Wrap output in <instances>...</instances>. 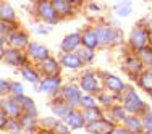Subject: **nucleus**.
<instances>
[{
  "label": "nucleus",
  "instance_id": "obj_43",
  "mask_svg": "<svg viewBox=\"0 0 152 134\" xmlns=\"http://www.w3.org/2000/svg\"><path fill=\"white\" fill-rule=\"evenodd\" d=\"M88 8L91 10V12H97V13H99L100 10H102V8H100V5H96V3H94V2L88 3Z\"/></svg>",
  "mask_w": 152,
  "mask_h": 134
},
{
  "label": "nucleus",
  "instance_id": "obj_20",
  "mask_svg": "<svg viewBox=\"0 0 152 134\" xmlns=\"http://www.w3.org/2000/svg\"><path fill=\"white\" fill-rule=\"evenodd\" d=\"M113 12L118 18H128L133 13L131 0H117V3L113 5Z\"/></svg>",
  "mask_w": 152,
  "mask_h": 134
},
{
  "label": "nucleus",
  "instance_id": "obj_10",
  "mask_svg": "<svg viewBox=\"0 0 152 134\" xmlns=\"http://www.w3.org/2000/svg\"><path fill=\"white\" fill-rule=\"evenodd\" d=\"M60 86H61V79H60V76H52V78H45V79H42L41 84H39L36 89L41 90V92H44V94H49V95H53V94L58 92Z\"/></svg>",
  "mask_w": 152,
  "mask_h": 134
},
{
  "label": "nucleus",
  "instance_id": "obj_25",
  "mask_svg": "<svg viewBox=\"0 0 152 134\" xmlns=\"http://www.w3.org/2000/svg\"><path fill=\"white\" fill-rule=\"evenodd\" d=\"M21 74H23V78L26 79V81H29L31 84H34V86H39L41 84V78H39V73L34 70V68H31V66H23L21 68Z\"/></svg>",
  "mask_w": 152,
  "mask_h": 134
},
{
  "label": "nucleus",
  "instance_id": "obj_41",
  "mask_svg": "<svg viewBox=\"0 0 152 134\" xmlns=\"http://www.w3.org/2000/svg\"><path fill=\"white\" fill-rule=\"evenodd\" d=\"M123 42V34L118 28H115V32H113V44H121Z\"/></svg>",
  "mask_w": 152,
  "mask_h": 134
},
{
  "label": "nucleus",
  "instance_id": "obj_46",
  "mask_svg": "<svg viewBox=\"0 0 152 134\" xmlns=\"http://www.w3.org/2000/svg\"><path fill=\"white\" fill-rule=\"evenodd\" d=\"M68 2H71L73 5H78V2H79V0H68Z\"/></svg>",
  "mask_w": 152,
  "mask_h": 134
},
{
  "label": "nucleus",
  "instance_id": "obj_26",
  "mask_svg": "<svg viewBox=\"0 0 152 134\" xmlns=\"http://www.w3.org/2000/svg\"><path fill=\"white\" fill-rule=\"evenodd\" d=\"M137 82H139V86L146 90V92L152 94V70L142 71V73L139 74V78H137Z\"/></svg>",
  "mask_w": 152,
  "mask_h": 134
},
{
  "label": "nucleus",
  "instance_id": "obj_31",
  "mask_svg": "<svg viewBox=\"0 0 152 134\" xmlns=\"http://www.w3.org/2000/svg\"><path fill=\"white\" fill-rule=\"evenodd\" d=\"M36 117H31V115H26L23 113V117L20 118V123H21V128H23V131H31L32 128H34L36 125Z\"/></svg>",
  "mask_w": 152,
  "mask_h": 134
},
{
  "label": "nucleus",
  "instance_id": "obj_49",
  "mask_svg": "<svg viewBox=\"0 0 152 134\" xmlns=\"http://www.w3.org/2000/svg\"><path fill=\"white\" fill-rule=\"evenodd\" d=\"M142 2H147V0H142Z\"/></svg>",
  "mask_w": 152,
  "mask_h": 134
},
{
  "label": "nucleus",
  "instance_id": "obj_1",
  "mask_svg": "<svg viewBox=\"0 0 152 134\" xmlns=\"http://www.w3.org/2000/svg\"><path fill=\"white\" fill-rule=\"evenodd\" d=\"M128 45L131 47L133 52H139V50L146 49L147 45H151L149 42V31L146 28H142L141 24L133 28V31L129 32L128 37Z\"/></svg>",
  "mask_w": 152,
  "mask_h": 134
},
{
  "label": "nucleus",
  "instance_id": "obj_37",
  "mask_svg": "<svg viewBox=\"0 0 152 134\" xmlns=\"http://www.w3.org/2000/svg\"><path fill=\"white\" fill-rule=\"evenodd\" d=\"M23 92H24L23 86H21L18 81H12V89H10V94H12V95H23Z\"/></svg>",
  "mask_w": 152,
  "mask_h": 134
},
{
  "label": "nucleus",
  "instance_id": "obj_22",
  "mask_svg": "<svg viewBox=\"0 0 152 134\" xmlns=\"http://www.w3.org/2000/svg\"><path fill=\"white\" fill-rule=\"evenodd\" d=\"M65 119H66V125L70 126L71 129H81L83 126L86 125V119L83 117V113H79V111H76V110H71V113Z\"/></svg>",
  "mask_w": 152,
  "mask_h": 134
},
{
  "label": "nucleus",
  "instance_id": "obj_29",
  "mask_svg": "<svg viewBox=\"0 0 152 134\" xmlns=\"http://www.w3.org/2000/svg\"><path fill=\"white\" fill-rule=\"evenodd\" d=\"M136 53H137V57H139V60L142 61L144 66L152 68V47L151 45H147L146 49L139 50V52H136Z\"/></svg>",
  "mask_w": 152,
  "mask_h": 134
},
{
  "label": "nucleus",
  "instance_id": "obj_17",
  "mask_svg": "<svg viewBox=\"0 0 152 134\" xmlns=\"http://www.w3.org/2000/svg\"><path fill=\"white\" fill-rule=\"evenodd\" d=\"M142 61L139 60V57H126V60H125V63H123V68H125V71L128 74H131V76H137V74H141L142 73Z\"/></svg>",
  "mask_w": 152,
  "mask_h": 134
},
{
  "label": "nucleus",
  "instance_id": "obj_16",
  "mask_svg": "<svg viewBox=\"0 0 152 134\" xmlns=\"http://www.w3.org/2000/svg\"><path fill=\"white\" fill-rule=\"evenodd\" d=\"M61 63H58L53 57H49L44 61H41V68H42V73L45 74V78H52V76H60L61 71Z\"/></svg>",
  "mask_w": 152,
  "mask_h": 134
},
{
  "label": "nucleus",
  "instance_id": "obj_34",
  "mask_svg": "<svg viewBox=\"0 0 152 134\" xmlns=\"http://www.w3.org/2000/svg\"><path fill=\"white\" fill-rule=\"evenodd\" d=\"M7 133H12V134H18L21 131V123H20V119H15V118H12L8 121V125H7Z\"/></svg>",
  "mask_w": 152,
  "mask_h": 134
},
{
  "label": "nucleus",
  "instance_id": "obj_3",
  "mask_svg": "<svg viewBox=\"0 0 152 134\" xmlns=\"http://www.w3.org/2000/svg\"><path fill=\"white\" fill-rule=\"evenodd\" d=\"M123 107L128 113L131 115H136V113H141V111H146V105H144L142 99L134 92V90H129L128 94L125 95V100H123Z\"/></svg>",
  "mask_w": 152,
  "mask_h": 134
},
{
  "label": "nucleus",
  "instance_id": "obj_36",
  "mask_svg": "<svg viewBox=\"0 0 152 134\" xmlns=\"http://www.w3.org/2000/svg\"><path fill=\"white\" fill-rule=\"evenodd\" d=\"M68 128H70L68 125H63L61 121H57V125L52 128V131L55 134H70V129Z\"/></svg>",
  "mask_w": 152,
  "mask_h": 134
},
{
  "label": "nucleus",
  "instance_id": "obj_44",
  "mask_svg": "<svg viewBox=\"0 0 152 134\" xmlns=\"http://www.w3.org/2000/svg\"><path fill=\"white\" fill-rule=\"evenodd\" d=\"M112 134H129V133L126 131L125 128H115V129H113V133H112Z\"/></svg>",
  "mask_w": 152,
  "mask_h": 134
},
{
  "label": "nucleus",
  "instance_id": "obj_27",
  "mask_svg": "<svg viewBox=\"0 0 152 134\" xmlns=\"http://www.w3.org/2000/svg\"><path fill=\"white\" fill-rule=\"evenodd\" d=\"M71 110H73V107H71L70 103H66V102H65V103L57 102V103L52 105V111H53V113H55L58 118H63V119L71 113Z\"/></svg>",
  "mask_w": 152,
  "mask_h": 134
},
{
  "label": "nucleus",
  "instance_id": "obj_21",
  "mask_svg": "<svg viewBox=\"0 0 152 134\" xmlns=\"http://www.w3.org/2000/svg\"><path fill=\"white\" fill-rule=\"evenodd\" d=\"M104 86H105L108 90H112V92H123L125 87H126L125 82H123L120 78L113 76V74H107L105 76V79H104Z\"/></svg>",
  "mask_w": 152,
  "mask_h": 134
},
{
  "label": "nucleus",
  "instance_id": "obj_47",
  "mask_svg": "<svg viewBox=\"0 0 152 134\" xmlns=\"http://www.w3.org/2000/svg\"><path fill=\"white\" fill-rule=\"evenodd\" d=\"M142 134H152V131H151V129H144Z\"/></svg>",
  "mask_w": 152,
  "mask_h": 134
},
{
  "label": "nucleus",
  "instance_id": "obj_48",
  "mask_svg": "<svg viewBox=\"0 0 152 134\" xmlns=\"http://www.w3.org/2000/svg\"><path fill=\"white\" fill-rule=\"evenodd\" d=\"M32 2H34V3H37V2H45V0H32ZM49 2H50V0H49Z\"/></svg>",
  "mask_w": 152,
  "mask_h": 134
},
{
  "label": "nucleus",
  "instance_id": "obj_8",
  "mask_svg": "<svg viewBox=\"0 0 152 134\" xmlns=\"http://www.w3.org/2000/svg\"><path fill=\"white\" fill-rule=\"evenodd\" d=\"M113 129H115L113 125H112L108 119H104V118L86 125V131L89 134H112Z\"/></svg>",
  "mask_w": 152,
  "mask_h": 134
},
{
  "label": "nucleus",
  "instance_id": "obj_38",
  "mask_svg": "<svg viewBox=\"0 0 152 134\" xmlns=\"http://www.w3.org/2000/svg\"><path fill=\"white\" fill-rule=\"evenodd\" d=\"M115 99H117V97H115V95H110V94H104V92L99 94V100H100L102 103H105V105H110Z\"/></svg>",
  "mask_w": 152,
  "mask_h": 134
},
{
  "label": "nucleus",
  "instance_id": "obj_28",
  "mask_svg": "<svg viewBox=\"0 0 152 134\" xmlns=\"http://www.w3.org/2000/svg\"><path fill=\"white\" fill-rule=\"evenodd\" d=\"M81 113L86 119V125H88V123H92V121H97V119H102V111H100L99 108H84Z\"/></svg>",
  "mask_w": 152,
  "mask_h": 134
},
{
  "label": "nucleus",
  "instance_id": "obj_6",
  "mask_svg": "<svg viewBox=\"0 0 152 134\" xmlns=\"http://www.w3.org/2000/svg\"><path fill=\"white\" fill-rule=\"evenodd\" d=\"M81 45H83V34L81 32H71V34L63 37L60 49L63 53H71V52H76Z\"/></svg>",
  "mask_w": 152,
  "mask_h": 134
},
{
  "label": "nucleus",
  "instance_id": "obj_12",
  "mask_svg": "<svg viewBox=\"0 0 152 134\" xmlns=\"http://www.w3.org/2000/svg\"><path fill=\"white\" fill-rule=\"evenodd\" d=\"M60 63H61V66L66 68V70H79V68L84 66V61L81 60V57L76 52L63 53L61 58H60Z\"/></svg>",
  "mask_w": 152,
  "mask_h": 134
},
{
  "label": "nucleus",
  "instance_id": "obj_9",
  "mask_svg": "<svg viewBox=\"0 0 152 134\" xmlns=\"http://www.w3.org/2000/svg\"><path fill=\"white\" fill-rule=\"evenodd\" d=\"M26 50H28V57L32 58L34 61H39V63L50 57L49 55V49H47L45 45H42V44H37V42H31V44L26 47Z\"/></svg>",
  "mask_w": 152,
  "mask_h": 134
},
{
  "label": "nucleus",
  "instance_id": "obj_14",
  "mask_svg": "<svg viewBox=\"0 0 152 134\" xmlns=\"http://www.w3.org/2000/svg\"><path fill=\"white\" fill-rule=\"evenodd\" d=\"M52 5L55 8L58 18H70L75 15V5L68 0H52Z\"/></svg>",
  "mask_w": 152,
  "mask_h": 134
},
{
  "label": "nucleus",
  "instance_id": "obj_13",
  "mask_svg": "<svg viewBox=\"0 0 152 134\" xmlns=\"http://www.w3.org/2000/svg\"><path fill=\"white\" fill-rule=\"evenodd\" d=\"M8 44L12 47H15V49H21V50H23V49H26V47L31 44V42H29V36H28L24 31L16 29V31H13L12 34L8 36Z\"/></svg>",
  "mask_w": 152,
  "mask_h": 134
},
{
  "label": "nucleus",
  "instance_id": "obj_39",
  "mask_svg": "<svg viewBox=\"0 0 152 134\" xmlns=\"http://www.w3.org/2000/svg\"><path fill=\"white\" fill-rule=\"evenodd\" d=\"M10 89H12V82L7 81V79H2L0 81V92H2V95H5L7 92L10 94Z\"/></svg>",
  "mask_w": 152,
  "mask_h": 134
},
{
  "label": "nucleus",
  "instance_id": "obj_11",
  "mask_svg": "<svg viewBox=\"0 0 152 134\" xmlns=\"http://www.w3.org/2000/svg\"><path fill=\"white\" fill-rule=\"evenodd\" d=\"M2 110H5V113L8 115L10 118H15V119H20L21 117H23V108H21V105L16 102L15 99H3L2 100Z\"/></svg>",
  "mask_w": 152,
  "mask_h": 134
},
{
  "label": "nucleus",
  "instance_id": "obj_19",
  "mask_svg": "<svg viewBox=\"0 0 152 134\" xmlns=\"http://www.w3.org/2000/svg\"><path fill=\"white\" fill-rule=\"evenodd\" d=\"M123 125H125V129L129 134H142L144 133L142 119H139L137 117H128L123 121Z\"/></svg>",
  "mask_w": 152,
  "mask_h": 134
},
{
  "label": "nucleus",
  "instance_id": "obj_5",
  "mask_svg": "<svg viewBox=\"0 0 152 134\" xmlns=\"http://www.w3.org/2000/svg\"><path fill=\"white\" fill-rule=\"evenodd\" d=\"M61 97H63V100L66 103H70L71 107H76V105H79V102H81V90H79V87L76 84H73V82H68V84H65L63 87H61Z\"/></svg>",
  "mask_w": 152,
  "mask_h": 134
},
{
  "label": "nucleus",
  "instance_id": "obj_30",
  "mask_svg": "<svg viewBox=\"0 0 152 134\" xmlns=\"http://www.w3.org/2000/svg\"><path fill=\"white\" fill-rule=\"evenodd\" d=\"M110 113H112V121H125L126 118V113L128 111L125 110V107H120V105H113L112 107V110H110Z\"/></svg>",
  "mask_w": 152,
  "mask_h": 134
},
{
  "label": "nucleus",
  "instance_id": "obj_45",
  "mask_svg": "<svg viewBox=\"0 0 152 134\" xmlns=\"http://www.w3.org/2000/svg\"><path fill=\"white\" fill-rule=\"evenodd\" d=\"M149 42H151V47H152V31H149Z\"/></svg>",
  "mask_w": 152,
  "mask_h": 134
},
{
  "label": "nucleus",
  "instance_id": "obj_2",
  "mask_svg": "<svg viewBox=\"0 0 152 134\" xmlns=\"http://www.w3.org/2000/svg\"><path fill=\"white\" fill-rule=\"evenodd\" d=\"M36 15L39 16V20L44 24H50V26H55L58 24L60 18L57 15L55 8L52 5V0H45V2H37L36 3Z\"/></svg>",
  "mask_w": 152,
  "mask_h": 134
},
{
  "label": "nucleus",
  "instance_id": "obj_40",
  "mask_svg": "<svg viewBox=\"0 0 152 134\" xmlns=\"http://www.w3.org/2000/svg\"><path fill=\"white\" fill-rule=\"evenodd\" d=\"M8 115L5 113V110H2V113H0V128L2 129H5L7 128V125H8Z\"/></svg>",
  "mask_w": 152,
  "mask_h": 134
},
{
  "label": "nucleus",
  "instance_id": "obj_32",
  "mask_svg": "<svg viewBox=\"0 0 152 134\" xmlns=\"http://www.w3.org/2000/svg\"><path fill=\"white\" fill-rule=\"evenodd\" d=\"M76 53L81 57V60L84 61V63H91V61L94 60V50L86 49V47H83V45L79 47L78 50H76Z\"/></svg>",
  "mask_w": 152,
  "mask_h": 134
},
{
  "label": "nucleus",
  "instance_id": "obj_18",
  "mask_svg": "<svg viewBox=\"0 0 152 134\" xmlns=\"http://www.w3.org/2000/svg\"><path fill=\"white\" fill-rule=\"evenodd\" d=\"M13 99H15L16 102L21 105V108H23V111H24L26 115L37 117V108H36V105H34V102H32V99L26 97L24 94H23V95H13Z\"/></svg>",
  "mask_w": 152,
  "mask_h": 134
},
{
  "label": "nucleus",
  "instance_id": "obj_7",
  "mask_svg": "<svg viewBox=\"0 0 152 134\" xmlns=\"http://www.w3.org/2000/svg\"><path fill=\"white\" fill-rule=\"evenodd\" d=\"M92 31L96 32L97 39H99L100 45H110L113 44V32L115 28L113 26H107V24H96L92 28Z\"/></svg>",
  "mask_w": 152,
  "mask_h": 134
},
{
  "label": "nucleus",
  "instance_id": "obj_35",
  "mask_svg": "<svg viewBox=\"0 0 152 134\" xmlns=\"http://www.w3.org/2000/svg\"><path fill=\"white\" fill-rule=\"evenodd\" d=\"M50 29H52L50 24H34V26H32V32H34V34H41V36L49 34Z\"/></svg>",
  "mask_w": 152,
  "mask_h": 134
},
{
  "label": "nucleus",
  "instance_id": "obj_42",
  "mask_svg": "<svg viewBox=\"0 0 152 134\" xmlns=\"http://www.w3.org/2000/svg\"><path fill=\"white\" fill-rule=\"evenodd\" d=\"M142 125H144V129H151L152 131V117L146 115V117L142 118Z\"/></svg>",
  "mask_w": 152,
  "mask_h": 134
},
{
  "label": "nucleus",
  "instance_id": "obj_4",
  "mask_svg": "<svg viewBox=\"0 0 152 134\" xmlns=\"http://www.w3.org/2000/svg\"><path fill=\"white\" fill-rule=\"evenodd\" d=\"M28 53H23L21 49H7L5 52L2 53V58L10 65V66H16V68H23L26 66V60H28Z\"/></svg>",
  "mask_w": 152,
  "mask_h": 134
},
{
  "label": "nucleus",
  "instance_id": "obj_15",
  "mask_svg": "<svg viewBox=\"0 0 152 134\" xmlns=\"http://www.w3.org/2000/svg\"><path fill=\"white\" fill-rule=\"evenodd\" d=\"M83 90L86 92H99V81H97L96 74L92 71H84L81 76V82H79Z\"/></svg>",
  "mask_w": 152,
  "mask_h": 134
},
{
  "label": "nucleus",
  "instance_id": "obj_23",
  "mask_svg": "<svg viewBox=\"0 0 152 134\" xmlns=\"http://www.w3.org/2000/svg\"><path fill=\"white\" fill-rule=\"evenodd\" d=\"M83 34V47H86V49H91V50H96L97 47H99V39H97L96 32L92 29H86L81 32Z\"/></svg>",
  "mask_w": 152,
  "mask_h": 134
},
{
  "label": "nucleus",
  "instance_id": "obj_24",
  "mask_svg": "<svg viewBox=\"0 0 152 134\" xmlns=\"http://www.w3.org/2000/svg\"><path fill=\"white\" fill-rule=\"evenodd\" d=\"M0 20L2 21H8V23H15L16 21V13L13 10V7L8 2H2L0 3Z\"/></svg>",
  "mask_w": 152,
  "mask_h": 134
},
{
  "label": "nucleus",
  "instance_id": "obj_33",
  "mask_svg": "<svg viewBox=\"0 0 152 134\" xmlns=\"http://www.w3.org/2000/svg\"><path fill=\"white\" fill-rule=\"evenodd\" d=\"M79 105H81L83 108H99L97 107V100L94 99L92 95H83Z\"/></svg>",
  "mask_w": 152,
  "mask_h": 134
}]
</instances>
